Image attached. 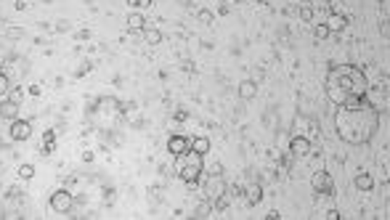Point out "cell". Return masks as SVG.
<instances>
[{
  "label": "cell",
  "mask_w": 390,
  "mask_h": 220,
  "mask_svg": "<svg viewBox=\"0 0 390 220\" xmlns=\"http://www.w3.org/2000/svg\"><path fill=\"white\" fill-rule=\"evenodd\" d=\"M335 130L340 135V141H345L348 146L369 144L380 130V109L366 96L340 103L335 114Z\"/></svg>",
  "instance_id": "6da1fadb"
},
{
  "label": "cell",
  "mask_w": 390,
  "mask_h": 220,
  "mask_svg": "<svg viewBox=\"0 0 390 220\" xmlns=\"http://www.w3.org/2000/svg\"><path fill=\"white\" fill-rule=\"evenodd\" d=\"M324 90H327V98L340 106L350 98H361V96L369 93V80L366 74L361 72L356 64H340V67H332L324 80Z\"/></svg>",
  "instance_id": "7a4b0ae2"
},
{
  "label": "cell",
  "mask_w": 390,
  "mask_h": 220,
  "mask_svg": "<svg viewBox=\"0 0 390 220\" xmlns=\"http://www.w3.org/2000/svg\"><path fill=\"white\" fill-rule=\"evenodd\" d=\"M205 170V154H197V151H183L175 157V172H178V178L183 180L188 189H194L197 186L199 175H202Z\"/></svg>",
  "instance_id": "3957f363"
},
{
  "label": "cell",
  "mask_w": 390,
  "mask_h": 220,
  "mask_svg": "<svg viewBox=\"0 0 390 220\" xmlns=\"http://www.w3.org/2000/svg\"><path fill=\"white\" fill-rule=\"evenodd\" d=\"M75 207V196L69 189H56L51 194V210L58 212V215H67L69 210Z\"/></svg>",
  "instance_id": "277c9868"
},
{
  "label": "cell",
  "mask_w": 390,
  "mask_h": 220,
  "mask_svg": "<svg viewBox=\"0 0 390 220\" xmlns=\"http://www.w3.org/2000/svg\"><path fill=\"white\" fill-rule=\"evenodd\" d=\"M311 186H313V191L318 194V196H327V194L335 191L332 175H329V172H324V170H318V172H313V175H311Z\"/></svg>",
  "instance_id": "5b68a950"
},
{
  "label": "cell",
  "mask_w": 390,
  "mask_h": 220,
  "mask_svg": "<svg viewBox=\"0 0 390 220\" xmlns=\"http://www.w3.org/2000/svg\"><path fill=\"white\" fill-rule=\"evenodd\" d=\"M29 135H32V125H29V120L16 117L14 122H11V127H8V138H11V141H27Z\"/></svg>",
  "instance_id": "8992f818"
},
{
  "label": "cell",
  "mask_w": 390,
  "mask_h": 220,
  "mask_svg": "<svg viewBox=\"0 0 390 220\" xmlns=\"http://www.w3.org/2000/svg\"><path fill=\"white\" fill-rule=\"evenodd\" d=\"M308 151H311V141L305 138V135H295V138L289 141V154L292 157H308Z\"/></svg>",
  "instance_id": "52a82bcc"
},
{
  "label": "cell",
  "mask_w": 390,
  "mask_h": 220,
  "mask_svg": "<svg viewBox=\"0 0 390 220\" xmlns=\"http://www.w3.org/2000/svg\"><path fill=\"white\" fill-rule=\"evenodd\" d=\"M223 191H226V183H223V178H220V175H212V178L205 180V194H207L210 202L218 196V194H223Z\"/></svg>",
  "instance_id": "ba28073f"
},
{
  "label": "cell",
  "mask_w": 390,
  "mask_h": 220,
  "mask_svg": "<svg viewBox=\"0 0 390 220\" xmlns=\"http://www.w3.org/2000/svg\"><path fill=\"white\" fill-rule=\"evenodd\" d=\"M167 151H170L173 157L188 151V138H183V135H170V141H167Z\"/></svg>",
  "instance_id": "9c48e42d"
},
{
  "label": "cell",
  "mask_w": 390,
  "mask_h": 220,
  "mask_svg": "<svg viewBox=\"0 0 390 220\" xmlns=\"http://www.w3.org/2000/svg\"><path fill=\"white\" fill-rule=\"evenodd\" d=\"M16 117H19V103H14V101H3V103H0V120L14 122Z\"/></svg>",
  "instance_id": "30bf717a"
},
{
  "label": "cell",
  "mask_w": 390,
  "mask_h": 220,
  "mask_svg": "<svg viewBox=\"0 0 390 220\" xmlns=\"http://www.w3.org/2000/svg\"><path fill=\"white\" fill-rule=\"evenodd\" d=\"M255 96H258V82H255V80H244L242 85H239V98L252 101Z\"/></svg>",
  "instance_id": "8fae6325"
},
{
  "label": "cell",
  "mask_w": 390,
  "mask_h": 220,
  "mask_svg": "<svg viewBox=\"0 0 390 220\" xmlns=\"http://www.w3.org/2000/svg\"><path fill=\"white\" fill-rule=\"evenodd\" d=\"M327 27H329V32H342V29L348 27V16L332 14V16H329V22H327Z\"/></svg>",
  "instance_id": "7c38bea8"
},
{
  "label": "cell",
  "mask_w": 390,
  "mask_h": 220,
  "mask_svg": "<svg viewBox=\"0 0 390 220\" xmlns=\"http://www.w3.org/2000/svg\"><path fill=\"white\" fill-rule=\"evenodd\" d=\"M353 186H356L359 191H372L374 180H372V175H369V172H359V175H356V180H353Z\"/></svg>",
  "instance_id": "4fadbf2b"
},
{
  "label": "cell",
  "mask_w": 390,
  "mask_h": 220,
  "mask_svg": "<svg viewBox=\"0 0 390 220\" xmlns=\"http://www.w3.org/2000/svg\"><path fill=\"white\" fill-rule=\"evenodd\" d=\"M128 29L130 32H144L146 29V19L141 14H130L128 16Z\"/></svg>",
  "instance_id": "5bb4252c"
},
{
  "label": "cell",
  "mask_w": 390,
  "mask_h": 220,
  "mask_svg": "<svg viewBox=\"0 0 390 220\" xmlns=\"http://www.w3.org/2000/svg\"><path fill=\"white\" fill-rule=\"evenodd\" d=\"M188 148L197 151V154H207V151H210V138H194V141H188Z\"/></svg>",
  "instance_id": "9a60e30c"
},
{
  "label": "cell",
  "mask_w": 390,
  "mask_h": 220,
  "mask_svg": "<svg viewBox=\"0 0 390 220\" xmlns=\"http://www.w3.org/2000/svg\"><path fill=\"white\" fill-rule=\"evenodd\" d=\"M247 202H250L252 207L263 202V189H260L258 183H255V186H250V189H247Z\"/></svg>",
  "instance_id": "2e32d148"
},
{
  "label": "cell",
  "mask_w": 390,
  "mask_h": 220,
  "mask_svg": "<svg viewBox=\"0 0 390 220\" xmlns=\"http://www.w3.org/2000/svg\"><path fill=\"white\" fill-rule=\"evenodd\" d=\"M144 37H146L149 45H159V43H162V32L154 29V27H146V29H144Z\"/></svg>",
  "instance_id": "e0dca14e"
},
{
  "label": "cell",
  "mask_w": 390,
  "mask_h": 220,
  "mask_svg": "<svg viewBox=\"0 0 390 220\" xmlns=\"http://www.w3.org/2000/svg\"><path fill=\"white\" fill-rule=\"evenodd\" d=\"M212 215V202L207 199V202H199L197 210H194V218H210Z\"/></svg>",
  "instance_id": "ac0fdd59"
},
{
  "label": "cell",
  "mask_w": 390,
  "mask_h": 220,
  "mask_svg": "<svg viewBox=\"0 0 390 220\" xmlns=\"http://www.w3.org/2000/svg\"><path fill=\"white\" fill-rule=\"evenodd\" d=\"M300 19H303V22H313V8L308 5V0H303V3H300Z\"/></svg>",
  "instance_id": "d6986e66"
},
{
  "label": "cell",
  "mask_w": 390,
  "mask_h": 220,
  "mask_svg": "<svg viewBox=\"0 0 390 220\" xmlns=\"http://www.w3.org/2000/svg\"><path fill=\"white\" fill-rule=\"evenodd\" d=\"M313 37H316V40H327V37H329V27H327V24H316V27H313Z\"/></svg>",
  "instance_id": "ffe728a7"
},
{
  "label": "cell",
  "mask_w": 390,
  "mask_h": 220,
  "mask_svg": "<svg viewBox=\"0 0 390 220\" xmlns=\"http://www.w3.org/2000/svg\"><path fill=\"white\" fill-rule=\"evenodd\" d=\"M8 90H11V80H8V74L0 72V98H3V96H8Z\"/></svg>",
  "instance_id": "44dd1931"
},
{
  "label": "cell",
  "mask_w": 390,
  "mask_h": 220,
  "mask_svg": "<svg viewBox=\"0 0 390 220\" xmlns=\"http://www.w3.org/2000/svg\"><path fill=\"white\" fill-rule=\"evenodd\" d=\"M19 178H22V180L35 178V167H32V165H22V167H19Z\"/></svg>",
  "instance_id": "7402d4cb"
},
{
  "label": "cell",
  "mask_w": 390,
  "mask_h": 220,
  "mask_svg": "<svg viewBox=\"0 0 390 220\" xmlns=\"http://www.w3.org/2000/svg\"><path fill=\"white\" fill-rule=\"evenodd\" d=\"M8 101H14V103H19V106H22V101H24V90H22V88L8 90Z\"/></svg>",
  "instance_id": "603a6c76"
},
{
  "label": "cell",
  "mask_w": 390,
  "mask_h": 220,
  "mask_svg": "<svg viewBox=\"0 0 390 220\" xmlns=\"http://www.w3.org/2000/svg\"><path fill=\"white\" fill-rule=\"evenodd\" d=\"M197 16H199V22H205V24H212V14L207 8H202V11H197Z\"/></svg>",
  "instance_id": "cb8c5ba5"
},
{
  "label": "cell",
  "mask_w": 390,
  "mask_h": 220,
  "mask_svg": "<svg viewBox=\"0 0 390 220\" xmlns=\"http://www.w3.org/2000/svg\"><path fill=\"white\" fill-rule=\"evenodd\" d=\"M133 5H135V8H149L152 0H133Z\"/></svg>",
  "instance_id": "d4e9b609"
},
{
  "label": "cell",
  "mask_w": 390,
  "mask_h": 220,
  "mask_svg": "<svg viewBox=\"0 0 390 220\" xmlns=\"http://www.w3.org/2000/svg\"><path fill=\"white\" fill-rule=\"evenodd\" d=\"M40 93H43L40 85H32V88H29V96H40Z\"/></svg>",
  "instance_id": "484cf974"
},
{
  "label": "cell",
  "mask_w": 390,
  "mask_h": 220,
  "mask_svg": "<svg viewBox=\"0 0 390 220\" xmlns=\"http://www.w3.org/2000/svg\"><path fill=\"white\" fill-rule=\"evenodd\" d=\"M327 218H329V220H337V218H340V212H337V210H329Z\"/></svg>",
  "instance_id": "4316f807"
},
{
  "label": "cell",
  "mask_w": 390,
  "mask_h": 220,
  "mask_svg": "<svg viewBox=\"0 0 390 220\" xmlns=\"http://www.w3.org/2000/svg\"><path fill=\"white\" fill-rule=\"evenodd\" d=\"M8 35H11V37H19V35H22V29H16V27H11V29H8Z\"/></svg>",
  "instance_id": "83f0119b"
},
{
  "label": "cell",
  "mask_w": 390,
  "mask_h": 220,
  "mask_svg": "<svg viewBox=\"0 0 390 220\" xmlns=\"http://www.w3.org/2000/svg\"><path fill=\"white\" fill-rule=\"evenodd\" d=\"M128 3H130V5H133V0H128Z\"/></svg>",
  "instance_id": "f1b7e54d"
}]
</instances>
